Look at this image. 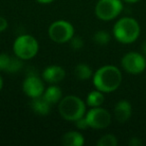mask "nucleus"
Wrapping results in <instances>:
<instances>
[{
	"label": "nucleus",
	"mask_w": 146,
	"mask_h": 146,
	"mask_svg": "<svg viewBox=\"0 0 146 146\" xmlns=\"http://www.w3.org/2000/svg\"><path fill=\"white\" fill-rule=\"evenodd\" d=\"M92 82L95 89L103 93H111L121 85L122 73L115 65H104L93 73Z\"/></svg>",
	"instance_id": "f257e3e1"
},
{
	"label": "nucleus",
	"mask_w": 146,
	"mask_h": 146,
	"mask_svg": "<svg viewBox=\"0 0 146 146\" xmlns=\"http://www.w3.org/2000/svg\"><path fill=\"white\" fill-rule=\"evenodd\" d=\"M140 25L132 17H122L115 22L112 34L118 42L122 44H131L135 42L140 35Z\"/></svg>",
	"instance_id": "f03ea898"
},
{
	"label": "nucleus",
	"mask_w": 146,
	"mask_h": 146,
	"mask_svg": "<svg viewBox=\"0 0 146 146\" xmlns=\"http://www.w3.org/2000/svg\"><path fill=\"white\" fill-rule=\"evenodd\" d=\"M86 102L76 95H67L58 103L60 116L66 121L75 122L86 113Z\"/></svg>",
	"instance_id": "7ed1b4c3"
},
{
	"label": "nucleus",
	"mask_w": 146,
	"mask_h": 146,
	"mask_svg": "<svg viewBox=\"0 0 146 146\" xmlns=\"http://www.w3.org/2000/svg\"><path fill=\"white\" fill-rule=\"evenodd\" d=\"M13 52L15 56L23 61L34 58L39 51V43L35 37L29 34L19 35L13 42Z\"/></svg>",
	"instance_id": "20e7f679"
},
{
	"label": "nucleus",
	"mask_w": 146,
	"mask_h": 146,
	"mask_svg": "<svg viewBox=\"0 0 146 146\" xmlns=\"http://www.w3.org/2000/svg\"><path fill=\"white\" fill-rule=\"evenodd\" d=\"M122 10V0H98L95 5V15L102 21H111L117 18Z\"/></svg>",
	"instance_id": "39448f33"
},
{
	"label": "nucleus",
	"mask_w": 146,
	"mask_h": 146,
	"mask_svg": "<svg viewBox=\"0 0 146 146\" xmlns=\"http://www.w3.org/2000/svg\"><path fill=\"white\" fill-rule=\"evenodd\" d=\"M74 27L69 21L56 20L50 24L48 28L49 38L57 44L67 43L74 36Z\"/></svg>",
	"instance_id": "423d86ee"
},
{
	"label": "nucleus",
	"mask_w": 146,
	"mask_h": 146,
	"mask_svg": "<svg viewBox=\"0 0 146 146\" xmlns=\"http://www.w3.org/2000/svg\"><path fill=\"white\" fill-rule=\"evenodd\" d=\"M86 121L89 128L96 130L105 129L111 124V114L105 108L101 106L91 107L85 113Z\"/></svg>",
	"instance_id": "0eeeda50"
},
{
	"label": "nucleus",
	"mask_w": 146,
	"mask_h": 146,
	"mask_svg": "<svg viewBox=\"0 0 146 146\" xmlns=\"http://www.w3.org/2000/svg\"><path fill=\"white\" fill-rule=\"evenodd\" d=\"M121 66L124 70L132 75L141 74L146 69V57L142 53L131 51L122 57Z\"/></svg>",
	"instance_id": "6e6552de"
},
{
	"label": "nucleus",
	"mask_w": 146,
	"mask_h": 146,
	"mask_svg": "<svg viewBox=\"0 0 146 146\" xmlns=\"http://www.w3.org/2000/svg\"><path fill=\"white\" fill-rule=\"evenodd\" d=\"M22 90L29 98H36L43 95L45 90L44 80L35 74H29L26 76L22 83Z\"/></svg>",
	"instance_id": "1a4fd4ad"
},
{
	"label": "nucleus",
	"mask_w": 146,
	"mask_h": 146,
	"mask_svg": "<svg viewBox=\"0 0 146 146\" xmlns=\"http://www.w3.org/2000/svg\"><path fill=\"white\" fill-rule=\"evenodd\" d=\"M66 72L59 65H49L42 72V79L48 84H58L65 78Z\"/></svg>",
	"instance_id": "9d476101"
},
{
	"label": "nucleus",
	"mask_w": 146,
	"mask_h": 146,
	"mask_svg": "<svg viewBox=\"0 0 146 146\" xmlns=\"http://www.w3.org/2000/svg\"><path fill=\"white\" fill-rule=\"evenodd\" d=\"M114 117L119 123H125L132 115V106L129 101L122 99L118 101L114 106Z\"/></svg>",
	"instance_id": "9b49d317"
},
{
	"label": "nucleus",
	"mask_w": 146,
	"mask_h": 146,
	"mask_svg": "<svg viewBox=\"0 0 146 146\" xmlns=\"http://www.w3.org/2000/svg\"><path fill=\"white\" fill-rule=\"evenodd\" d=\"M30 106L35 114L40 116H46L50 113L52 105L47 100H45L43 96H40V97L32 98L30 102Z\"/></svg>",
	"instance_id": "f8f14e48"
},
{
	"label": "nucleus",
	"mask_w": 146,
	"mask_h": 146,
	"mask_svg": "<svg viewBox=\"0 0 146 146\" xmlns=\"http://www.w3.org/2000/svg\"><path fill=\"white\" fill-rule=\"evenodd\" d=\"M42 96L51 105H54L60 102V100L63 98V93L61 88L57 84H50L48 87L45 88Z\"/></svg>",
	"instance_id": "ddd939ff"
},
{
	"label": "nucleus",
	"mask_w": 146,
	"mask_h": 146,
	"mask_svg": "<svg viewBox=\"0 0 146 146\" xmlns=\"http://www.w3.org/2000/svg\"><path fill=\"white\" fill-rule=\"evenodd\" d=\"M61 141L64 146H83L85 140L79 131H68L63 134Z\"/></svg>",
	"instance_id": "4468645a"
},
{
	"label": "nucleus",
	"mask_w": 146,
	"mask_h": 146,
	"mask_svg": "<svg viewBox=\"0 0 146 146\" xmlns=\"http://www.w3.org/2000/svg\"><path fill=\"white\" fill-rule=\"evenodd\" d=\"M74 75L78 80H87L93 76V70L86 63H79L74 68Z\"/></svg>",
	"instance_id": "2eb2a0df"
},
{
	"label": "nucleus",
	"mask_w": 146,
	"mask_h": 146,
	"mask_svg": "<svg viewBox=\"0 0 146 146\" xmlns=\"http://www.w3.org/2000/svg\"><path fill=\"white\" fill-rule=\"evenodd\" d=\"M86 105L88 107H98L101 106L104 102V93L99 90H92L87 94L86 97Z\"/></svg>",
	"instance_id": "dca6fc26"
},
{
	"label": "nucleus",
	"mask_w": 146,
	"mask_h": 146,
	"mask_svg": "<svg viewBox=\"0 0 146 146\" xmlns=\"http://www.w3.org/2000/svg\"><path fill=\"white\" fill-rule=\"evenodd\" d=\"M110 40H111V35L106 30L96 31L93 35V41L96 44L101 45V46L107 45L110 42Z\"/></svg>",
	"instance_id": "f3484780"
},
{
	"label": "nucleus",
	"mask_w": 146,
	"mask_h": 146,
	"mask_svg": "<svg viewBox=\"0 0 146 146\" xmlns=\"http://www.w3.org/2000/svg\"><path fill=\"white\" fill-rule=\"evenodd\" d=\"M118 144L117 138L113 134H105L99 138L96 145L97 146H116Z\"/></svg>",
	"instance_id": "a211bd4d"
},
{
	"label": "nucleus",
	"mask_w": 146,
	"mask_h": 146,
	"mask_svg": "<svg viewBox=\"0 0 146 146\" xmlns=\"http://www.w3.org/2000/svg\"><path fill=\"white\" fill-rule=\"evenodd\" d=\"M22 59L18 58L17 56L11 58V62L9 64V67L6 72L8 73H17L21 68H22Z\"/></svg>",
	"instance_id": "6ab92c4d"
},
{
	"label": "nucleus",
	"mask_w": 146,
	"mask_h": 146,
	"mask_svg": "<svg viewBox=\"0 0 146 146\" xmlns=\"http://www.w3.org/2000/svg\"><path fill=\"white\" fill-rule=\"evenodd\" d=\"M11 58L12 56L7 53H0V71H7L11 62Z\"/></svg>",
	"instance_id": "aec40b11"
},
{
	"label": "nucleus",
	"mask_w": 146,
	"mask_h": 146,
	"mask_svg": "<svg viewBox=\"0 0 146 146\" xmlns=\"http://www.w3.org/2000/svg\"><path fill=\"white\" fill-rule=\"evenodd\" d=\"M69 43H70L71 48L75 51L82 49V47H83V45H84L83 39H82L81 37H77V36H73L72 38H71V40L69 41Z\"/></svg>",
	"instance_id": "412c9836"
},
{
	"label": "nucleus",
	"mask_w": 146,
	"mask_h": 146,
	"mask_svg": "<svg viewBox=\"0 0 146 146\" xmlns=\"http://www.w3.org/2000/svg\"><path fill=\"white\" fill-rule=\"evenodd\" d=\"M74 123H75L76 128H78V129H80V130H84V129H86V128H89L87 121H86L85 115H84L83 117L79 118L78 120H76Z\"/></svg>",
	"instance_id": "4be33fe9"
},
{
	"label": "nucleus",
	"mask_w": 146,
	"mask_h": 146,
	"mask_svg": "<svg viewBox=\"0 0 146 146\" xmlns=\"http://www.w3.org/2000/svg\"><path fill=\"white\" fill-rule=\"evenodd\" d=\"M8 27V22L3 16H0V32L5 31Z\"/></svg>",
	"instance_id": "5701e85b"
},
{
	"label": "nucleus",
	"mask_w": 146,
	"mask_h": 146,
	"mask_svg": "<svg viewBox=\"0 0 146 146\" xmlns=\"http://www.w3.org/2000/svg\"><path fill=\"white\" fill-rule=\"evenodd\" d=\"M142 144V141L138 137H132L129 140V145L130 146H140Z\"/></svg>",
	"instance_id": "b1692460"
},
{
	"label": "nucleus",
	"mask_w": 146,
	"mask_h": 146,
	"mask_svg": "<svg viewBox=\"0 0 146 146\" xmlns=\"http://www.w3.org/2000/svg\"><path fill=\"white\" fill-rule=\"evenodd\" d=\"M141 51H142V54H143L144 56L146 57V40L144 41L143 43H142V45H141Z\"/></svg>",
	"instance_id": "393cba45"
},
{
	"label": "nucleus",
	"mask_w": 146,
	"mask_h": 146,
	"mask_svg": "<svg viewBox=\"0 0 146 146\" xmlns=\"http://www.w3.org/2000/svg\"><path fill=\"white\" fill-rule=\"evenodd\" d=\"M36 1L40 4H49V3L53 2L54 0H36Z\"/></svg>",
	"instance_id": "a878e982"
},
{
	"label": "nucleus",
	"mask_w": 146,
	"mask_h": 146,
	"mask_svg": "<svg viewBox=\"0 0 146 146\" xmlns=\"http://www.w3.org/2000/svg\"><path fill=\"white\" fill-rule=\"evenodd\" d=\"M122 1H124V2H127V3H130V4H133V3L138 2V1H140V0H122Z\"/></svg>",
	"instance_id": "bb28decb"
},
{
	"label": "nucleus",
	"mask_w": 146,
	"mask_h": 146,
	"mask_svg": "<svg viewBox=\"0 0 146 146\" xmlns=\"http://www.w3.org/2000/svg\"><path fill=\"white\" fill-rule=\"evenodd\" d=\"M2 87H3V79L1 77V75H0V91L2 90Z\"/></svg>",
	"instance_id": "cd10ccee"
}]
</instances>
